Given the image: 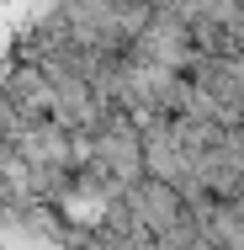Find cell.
Listing matches in <instances>:
<instances>
[{"mask_svg": "<svg viewBox=\"0 0 244 250\" xmlns=\"http://www.w3.org/2000/svg\"><path fill=\"white\" fill-rule=\"evenodd\" d=\"M0 218L239 245L244 0H53L0 59Z\"/></svg>", "mask_w": 244, "mask_h": 250, "instance_id": "cell-1", "label": "cell"}]
</instances>
